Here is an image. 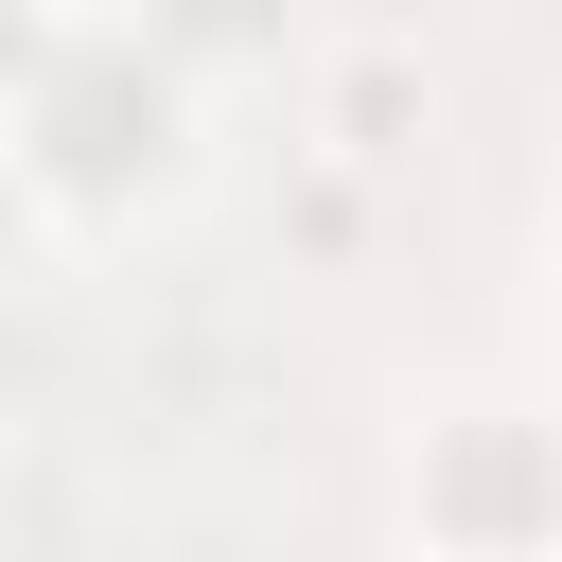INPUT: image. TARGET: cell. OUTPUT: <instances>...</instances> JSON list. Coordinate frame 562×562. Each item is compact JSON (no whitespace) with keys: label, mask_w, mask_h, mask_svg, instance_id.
Returning a JSON list of instances; mask_svg holds the SVG:
<instances>
[{"label":"cell","mask_w":562,"mask_h":562,"mask_svg":"<svg viewBox=\"0 0 562 562\" xmlns=\"http://www.w3.org/2000/svg\"><path fill=\"white\" fill-rule=\"evenodd\" d=\"M35 246V123H0V263Z\"/></svg>","instance_id":"cell-1"}]
</instances>
